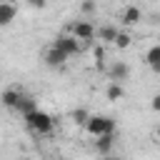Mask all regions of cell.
I'll use <instances>...</instances> for the list:
<instances>
[{
	"label": "cell",
	"mask_w": 160,
	"mask_h": 160,
	"mask_svg": "<svg viewBox=\"0 0 160 160\" xmlns=\"http://www.w3.org/2000/svg\"><path fill=\"white\" fill-rule=\"evenodd\" d=\"M22 120H25V125H28L32 132H38V135H48V132H52V128H55L52 115H50V112H45V110H40V108H38L35 112L25 115Z\"/></svg>",
	"instance_id": "6da1fadb"
},
{
	"label": "cell",
	"mask_w": 160,
	"mask_h": 160,
	"mask_svg": "<svg viewBox=\"0 0 160 160\" xmlns=\"http://www.w3.org/2000/svg\"><path fill=\"white\" fill-rule=\"evenodd\" d=\"M85 130L92 138H102V135H115V120H110L108 115H90Z\"/></svg>",
	"instance_id": "7a4b0ae2"
},
{
	"label": "cell",
	"mask_w": 160,
	"mask_h": 160,
	"mask_svg": "<svg viewBox=\"0 0 160 160\" xmlns=\"http://www.w3.org/2000/svg\"><path fill=\"white\" fill-rule=\"evenodd\" d=\"M70 30H72V38L78 42H90V40H95V32H98V28L90 20H78V22H72Z\"/></svg>",
	"instance_id": "3957f363"
},
{
	"label": "cell",
	"mask_w": 160,
	"mask_h": 160,
	"mask_svg": "<svg viewBox=\"0 0 160 160\" xmlns=\"http://www.w3.org/2000/svg\"><path fill=\"white\" fill-rule=\"evenodd\" d=\"M52 48H58L62 55H68V58H72V55H78L80 52V48H82V42H78L72 35H58L55 40H52Z\"/></svg>",
	"instance_id": "277c9868"
},
{
	"label": "cell",
	"mask_w": 160,
	"mask_h": 160,
	"mask_svg": "<svg viewBox=\"0 0 160 160\" xmlns=\"http://www.w3.org/2000/svg\"><path fill=\"white\" fill-rule=\"evenodd\" d=\"M142 20V10L138 8V5H125L122 10H120V22L125 25V28H132V25H138Z\"/></svg>",
	"instance_id": "5b68a950"
},
{
	"label": "cell",
	"mask_w": 160,
	"mask_h": 160,
	"mask_svg": "<svg viewBox=\"0 0 160 160\" xmlns=\"http://www.w3.org/2000/svg\"><path fill=\"white\" fill-rule=\"evenodd\" d=\"M20 100H22V90H20V88H8V90H2V95H0V102H2L5 108H10V110H18Z\"/></svg>",
	"instance_id": "8992f818"
},
{
	"label": "cell",
	"mask_w": 160,
	"mask_h": 160,
	"mask_svg": "<svg viewBox=\"0 0 160 160\" xmlns=\"http://www.w3.org/2000/svg\"><path fill=\"white\" fill-rule=\"evenodd\" d=\"M42 60H45V65H50V68H62L65 62H68V55H62L58 48H48L45 50V55H42Z\"/></svg>",
	"instance_id": "52a82bcc"
},
{
	"label": "cell",
	"mask_w": 160,
	"mask_h": 160,
	"mask_svg": "<svg viewBox=\"0 0 160 160\" xmlns=\"http://www.w3.org/2000/svg\"><path fill=\"white\" fill-rule=\"evenodd\" d=\"M108 75H110V80H112V82H122V80L130 75V68H128V62L118 60V62H112V65H110Z\"/></svg>",
	"instance_id": "ba28073f"
},
{
	"label": "cell",
	"mask_w": 160,
	"mask_h": 160,
	"mask_svg": "<svg viewBox=\"0 0 160 160\" xmlns=\"http://www.w3.org/2000/svg\"><path fill=\"white\" fill-rule=\"evenodd\" d=\"M145 62L150 65V70H152V72H158V75H160V42H155V45H150V48H148V52H145Z\"/></svg>",
	"instance_id": "9c48e42d"
},
{
	"label": "cell",
	"mask_w": 160,
	"mask_h": 160,
	"mask_svg": "<svg viewBox=\"0 0 160 160\" xmlns=\"http://www.w3.org/2000/svg\"><path fill=\"white\" fill-rule=\"evenodd\" d=\"M15 15H18V5H12V2H0V28H2V25H10V22L15 20Z\"/></svg>",
	"instance_id": "30bf717a"
},
{
	"label": "cell",
	"mask_w": 160,
	"mask_h": 160,
	"mask_svg": "<svg viewBox=\"0 0 160 160\" xmlns=\"http://www.w3.org/2000/svg\"><path fill=\"white\" fill-rule=\"evenodd\" d=\"M95 38L100 40V45H102V42H115V38H118V28H115V25H102V28H98Z\"/></svg>",
	"instance_id": "8fae6325"
},
{
	"label": "cell",
	"mask_w": 160,
	"mask_h": 160,
	"mask_svg": "<svg viewBox=\"0 0 160 160\" xmlns=\"http://www.w3.org/2000/svg\"><path fill=\"white\" fill-rule=\"evenodd\" d=\"M115 145V135H102V138H95V150L100 155H108Z\"/></svg>",
	"instance_id": "7c38bea8"
},
{
	"label": "cell",
	"mask_w": 160,
	"mask_h": 160,
	"mask_svg": "<svg viewBox=\"0 0 160 160\" xmlns=\"http://www.w3.org/2000/svg\"><path fill=\"white\" fill-rule=\"evenodd\" d=\"M105 95H108V100L118 102V100H122V98H125V88H122L120 82H110V85H108V90H105Z\"/></svg>",
	"instance_id": "4fadbf2b"
},
{
	"label": "cell",
	"mask_w": 160,
	"mask_h": 160,
	"mask_svg": "<svg viewBox=\"0 0 160 160\" xmlns=\"http://www.w3.org/2000/svg\"><path fill=\"white\" fill-rule=\"evenodd\" d=\"M35 110H38L35 100L28 98V95H22V100H20V105H18V112H22V118H25V115H30V112H35Z\"/></svg>",
	"instance_id": "5bb4252c"
},
{
	"label": "cell",
	"mask_w": 160,
	"mask_h": 160,
	"mask_svg": "<svg viewBox=\"0 0 160 160\" xmlns=\"http://www.w3.org/2000/svg\"><path fill=\"white\" fill-rule=\"evenodd\" d=\"M130 42H132V35L128 32V30H118V38H115V48H120V50H125V48H130Z\"/></svg>",
	"instance_id": "9a60e30c"
},
{
	"label": "cell",
	"mask_w": 160,
	"mask_h": 160,
	"mask_svg": "<svg viewBox=\"0 0 160 160\" xmlns=\"http://www.w3.org/2000/svg\"><path fill=\"white\" fill-rule=\"evenodd\" d=\"M88 120H90V112H88L85 108L72 110V122H75V125H88Z\"/></svg>",
	"instance_id": "2e32d148"
},
{
	"label": "cell",
	"mask_w": 160,
	"mask_h": 160,
	"mask_svg": "<svg viewBox=\"0 0 160 160\" xmlns=\"http://www.w3.org/2000/svg\"><path fill=\"white\" fill-rule=\"evenodd\" d=\"M92 55H95V65H98V68H102V65H105V48H102V45H95Z\"/></svg>",
	"instance_id": "e0dca14e"
},
{
	"label": "cell",
	"mask_w": 160,
	"mask_h": 160,
	"mask_svg": "<svg viewBox=\"0 0 160 160\" xmlns=\"http://www.w3.org/2000/svg\"><path fill=\"white\" fill-rule=\"evenodd\" d=\"M80 12H85V15L95 12V2H82V5H80Z\"/></svg>",
	"instance_id": "ac0fdd59"
},
{
	"label": "cell",
	"mask_w": 160,
	"mask_h": 160,
	"mask_svg": "<svg viewBox=\"0 0 160 160\" xmlns=\"http://www.w3.org/2000/svg\"><path fill=\"white\" fill-rule=\"evenodd\" d=\"M150 108H152L155 112H160V92H155V95H152V100H150Z\"/></svg>",
	"instance_id": "d6986e66"
},
{
	"label": "cell",
	"mask_w": 160,
	"mask_h": 160,
	"mask_svg": "<svg viewBox=\"0 0 160 160\" xmlns=\"http://www.w3.org/2000/svg\"><path fill=\"white\" fill-rule=\"evenodd\" d=\"M30 5H32V8H38V10H42V8H45V2H42V0H32Z\"/></svg>",
	"instance_id": "ffe728a7"
},
{
	"label": "cell",
	"mask_w": 160,
	"mask_h": 160,
	"mask_svg": "<svg viewBox=\"0 0 160 160\" xmlns=\"http://www.w3.org/2000/svg\"><path fill=\"white\" fill-rule=\"evenodd\" d=\"M102 160H120V158H112V155H105Z\"/></svg>",
	"instance_id": "44dd1931"
},
{
	"label": "cell",
	"mask_w": 160,
	"mask_h": 160,
	"mask_svg": "<svg viewBox=\"0 0 160 160\" xmlns=\"http://www.w3.org/2000/svg\"><path fill=\"white\" fill-rule=\"evenodd\" d=\"M155 138H158V140H160V125H158V130H155Z\"/></svg>",
	"instance_id": "7402d4cb"
}]
</instances>
